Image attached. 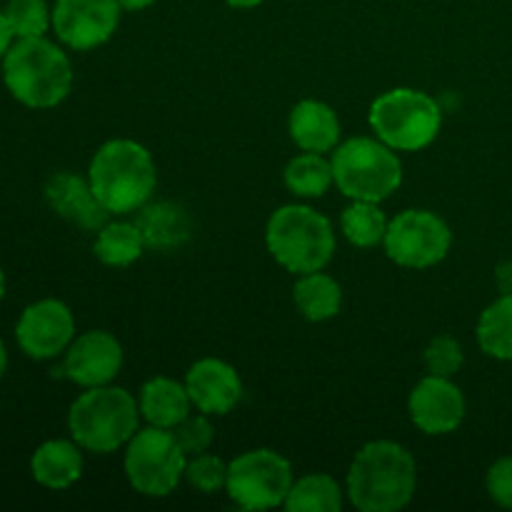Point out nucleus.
Instances as JSON below:
<instances>
[{
  "label": "nucleus",
  "instance_id": "nucleus-1",
  "mask_svg": "<svg viewBox=\"0 0 512 512\" xmlns=\"http://www.w3.org/2000/svg\"><path fill=\"white\" fill-rule=\"evenodd\" d=\"M415 488V458L393 440H373L360 448L348 470V498L360 512L403 510Z\"/></svg>",
  "mask_w": 512,
  "mask_h": 512
},
{
  "label": "nucleus",
  "instance_id": "nucleus-2",
  "mask_svg": "<svg viewBox=\"0 0 512 512\" xmlns=\"http://www.w3.org/2000/svg\"><path fill=\"white\" fill-rule=\"evenodd\" d=\"M3 83L18 103L48 110L63 103L73 88V65L63 48L40 38H18L3 58Z\"/></svg>",
  "mask_w": 512,
  "mask_h": 512
},
{
  "label": "nucleus",
  "instance_id": "nucleus-3",
  "mask_svg": "<svg viewBox=\"0 0 512 512\" xmlns=\"http://www.w3.org/2000/svg\"><path fill=\"white\" fill-rule=\"evenodd\" d=\"M90 188L110 215L135 213L155 193L158 170L148 148L135 140H108L88 168Z\"/></svg>",
  "mask_w": 512,
  "mask_h": 512
},
{
  "label": "nucleus",
  "instance_id": "nucleus-4",
  "mask_svg": "<svg viewBox=\"0 0 512 512\" xmlns=\"http://www.w3.org/2000/svg\"><path fill=\"white\" fill-rule=\"evenodd\" d=\"M140 403L123 388H88L68 413V430L75 443L90 453L108 455L130 443L138 433Z\"/></svg>",
  "mask_w": 512,
  "mask_h": 512
},
{
  "label": "nucleus",
  "instance_id": "nucleus-5",
  "mask_svg": "<svg viewBox=\"0 0 512 512\" xmlns=\"http://www.w3.org/2000/svg\"><path fill=\"white\" fill-rule=\"evenodd\" d=\"M270 255L295 275L323 270L333 260L335 233L330 220L310 205H283L265 228Z\"/></svg>",
  "mask_w": 512,
  "mask_h": 512
},
{
  "label": "nucleus",
  "instance_id": "nucleus-6",
  "mask_svg": "<svg viewBox=\"0 0 512 512\" xmlns=\"http://www.w3.org/2000/svg\"><path fill=\"white\" fill-rule=\"evenodd\" d=\"M340 193L350 200L390 198L403 183V163L390 145L373 138H350L338 145L330 158Z\"/></svg>",
  "mask_w": 512,
  "mask_h": 512
},
{
  "label": "nucleus",
  "instance_id": "nucleus-7",
  "mask_svg": "<svg viewBox=\"0 0 512 512\" xmlns=\"http://www.w3.org/2000/svg\"><path fill=\"white\" fill-rule=\"evenodd\" d=\"M368 120L385 145L403 153H418L438 138L443 113L423 90L395 88L370 105Z\"/></svg>",
  "mask_w": 512,
  "mask_h": 512
},
{
  "label": "nucleus",
  "instance_id": "nucleus-8",
  "mask_svg": "<svg viewBox=\"0 0 512 512\" xmlns=\"http://www.w3.org/2000/svg\"><path fill=\"white\" fill-rule=\"evenodd\" d=\"M188 455L175 440L173 430L150 428L138 430L125 450V475L138 493L148 498H165L185 478Z\"/></svg>",
  "mask_w": 512,
  "mask_h": 512
},
{
  "label": "nucleus",
  "instance_id": "nucleus-9",
  "mask_svg": "<svg viewBox=\"0 0 512 512\" xmlns=\"http://www.w3.org/2000/svg\"><path fill=\"white\" fill-rule=\"evenodd\" d=\"M293 468L280 453L268 448L248 450L228 465L230 500L243 510H270L285 503L293 488Z\"/></svg>",
  "mask_w": 512,
  "mask_h": 512
},
{
  "label": "nucleus",
  "instance_id": "nucleus-10",
  "mask_svg": "<svg viewBox=\"0 0 512 512\" xmlns=\"http://www.w3.org/2000/svg\"><path fill=\"white\" fill-rule=\"evenodd\" d=\"M385 253L403 268H433L448 255L453 233L440 215L430 210H403L388 223Z\"/></svg>",
  "mask_w": 512,
  "mask_h": 512
},
{
  "label": "nucleus",
  "instance_id": "nucleus-11",
  "mask_svg": "<svg viewBox=\"0 0 512 512\" xmlns=\"http://www.w3.org/2000/svg\"><path fill=\"white\" fill-rule=\"evenodd\" d=\"M18 348L33 360H53L75 340V318L63 300L45 298L30 303L15 325Z\"/></svg>",
  "mask_w": 512,
  "mask_h": 512
},
{
  "label": "nucleus",
  "instance_id": "nucleus-12",
  "mask_svg": "<svg viewBox=\"0 0 512 512\" xmlns=\"http://www.w3.org/2000/svg\"><path fill=\"white\" fill-rule=\"evenodd\" d=\"M118 0H55L53 30L73 50H93L108 43L120 23Z\"/></svg>",
  "mask_w": 512,
  "mask_h": 512
},
{
  "label": "nucleus",
  "instance_id": "nucleus-13",
  "mask_svg": "<svg viewBox=\"0 0 512 512\" xmlns=\"http://www.w3.org/2000/svg\"><path fill=\"white\" fill-rule=\"evenodd\" d=\"M123 368V345L105 330H88L65 350V360L55 375L80 388H100L113 383Z\"/></svg>",
  "mask_w": 512,
  "mask_h": 512
},
{
  "label": "nucleus",
  "instance_id": "nucleus-14",
  "mask_svg": "<svg viewBox=\"0 0 512 512\" xmlns=\"http://www.w3.org/2000/svg\"><path fill=\"white\" fill-rule=\"evenodd\" d=\"M410 420L425 435H448L465 420V395L450 378L428 375L413 388L408 400Z\"/></svg>",
  "mask_w": 512,
  "mask_h": 512
},
{
  "label": "nucleus",
  "instance_id": "nucleus-15",
  "mask_svg": "<svg viewBox=\"0 0 512 512\" xmlns=\"http://www.w3.org/2000/svg\"><path fill=\"white\" fill-rule=\"evenodd\" d=\"M185 388L195 408L205 415H228L243 398V383L233 365L203 358L185 375Z\"/></svg>",
  "mask_w": 512,
  "mask_h": 512
},
{
  "label": "nucleus",
  "instance_id": "nucleus-16",
  "mask_svg": "<svg viewBox=\"0 0 512 512\" xmlns=\"http://www.w3.org/2000/svg\"><path fill=\"white\" fill-rule=\"evenodd\" d=\"M45 200H48V205L60 218L70 220V223L83 230H95L98 233L110 218L103 203L95 198L90 180L80 178V175L70 173V170L55 173L45 183Z\"/></svg>",
  "mask_w": 512,
  "mask_h": 512
},
{
  "label": "nucleus",
  "instance_id": "nucleus-17",
  "mask_svg": "<svg viewBox=\"0 0 512 512\" xmlns=\"http://www.w3.org/2000/svg\"><path fill=\"white\" fill-rule=\"evenodd\" d=\"M288 130L293 143L305 153H330L338 148V113L323 100H300L290 113Z\"/></svg>",
  "mask_w": 512,
  "mask_h": 512
},
{
  "label": "nucleus",
  "instance_id": "nucleus-18",
  "mask_svg": "<svg viewBox=\"0 0 512 512\" xmlns=\"http://www.w3.org/2000/svg\"><path fill=\"white\" fill-rule=\"evenodd\" d=\"M30 473L38 485L48 490H68L83 475V453L70 440H48L38 445L30 458Z\"/></svg>",
  "mask_w": 512,
  "mask_h": 512
},
{
  "label": "nucleus",
  "instance_id": "nucleus-19",
  "mask_svg": "<svg viewBox=\"0 0 512 512\" xmlns=\"http://www.w3.org/2000/svg\"><path fill=\"white\" fill-rule=\"evenodd\" d=\"M190 408H193V400H190L185 383L165 378V375L148 380L140 390V415L155 428L173 430L175 425L188 418Z\"/></svg>",
  "mask_w": 512,
  "mask_h": 512
},
{
  "label": "nucleus",
  "instance_id": "nucleus-20",
  "mask_svg": "<svg viewBox=\"0 0 512 512\" xmlns=\"http://www.w3.org/2000/svg\"><path fill=\"white\" fill-rule=\"evenodd\" d=\"M135 225L143 233L145 248L163 250V253L185 245V240L190 238V230H193L190 215L175 203H145Z\"/></svg>",
  "mask_w": 512,
  "mask_h": 512
},
{
  "label": "nucleus",
  "instance_id": "nucleus-21",
  "mask_svg": "<svg viewBox=\"0 0 512 512\" xmlns=\"http://www.w3.org/2000/svg\"><path fill=\"white\" fill-rule=\"evenodd\" d=\"M293 300L305 320L310 323H323V320L335 318L343 305V290L338 280L325 275L323 270L300 275L293 288Z\"/></svg>",
  "mask_w": 512,
  "mask_h": 512
},
{
  "label": "nucleus",
  "instance_id": "nucleus-22",
  "mask_svg": "<svg viewBox=\"0 0 512 512\" xmlns=\"http://www.w3.org/2000/svg\"><path fill=\"white\" fill-rule=\"evenodd\" d=\"M95 258L110 268H128L143 255L145 240L135 223H105L95 238Z\"/></svg>",
  "mask_w": 512,
  "mask_h": 512
},
{
  "label": "nucleus",
  "instance_id": "nucleus-23",
  "mask_svg": "<svg viewBox=\"0 0 512 512\" xmlns=\"http://www.w3.org/2000/svg\"><path fill=\"white\" fill-rule=\"evenodd\" d=\"M283 505L290 512H340L343 488L328 473L303 475L300 480H295Z\"/></svg>",
  "mask_w": 512,
  "mask_h": 512
},
{
  "label": "nucleus",
  "instance_id": "nucleus-24",
  "mask_svg": "<svg viewBox=\"0 0 512 512\" xmlns=\"http://www.w3.org/2000/svg\"><path fill=\"white\" fill-rule=\"evenodd\" d=\"M285 185L298 198H323L335 183L333 163L323 158V153H303L295 155L285 165Z\"/></svg>",
  "mask_w": 512,
  "mask_h": 512
},
{
  "label": "nucleus",
  "instance_id": "nucleus-25",
  "mask_svg": "<svg viewBox=\"0 0 512 512\" xmlns=\"http://www.w3.org/2000/svg\"><path fill=\"white\" fill-rule=\"evenodd\" d=\"M478 345L495 360H512V295H500L478 320Z\"/></svg>",
  "mask_w": 512,
  "mask_h": 512
},
{
  "label": "nucleus",
  "instance_id": "nucleus-26",
  "mask_svg": "<svg viewBox=\"0 0 512 512\" xmlns=\"http://www.w3.org/2000/svg\"><path fill=\"white\" fill-rule=\"evenodd\" d=\"M388 223L390 220L385 218L378 203H370V200H353V205H348L340 215L343 235L355 248H375L378 243H383Z\"/></svg>",
  "mask_w": 512,
  "mask_h": 512
},
{
  "label": "nucleus",
  "instance_id": "nucleus-27",
  "mask_svg": "<svg viewBox=\"0 0 512 512\" xmlns=\"http://www.w3.org/2000/svg\"><path fill=\"white\" fill-rule=\"evenodd\" d=\"M3 10L15 40L40 38L53 28V8H48L45 0H8Z\"/></svg>",
  "mask_w": 512,
  "mask_h": 512
},
{
  "label": "nucleus",
  "instance_id": "nucleus-28",
  "mask_svg": "<svg viewBox=\"0 0 512 512\" xmlns=\"http://www.w3.org/2000/svg\"><path fill=\"white\" fill-rule=\"evenodd\" d=\"M425 368L430 375H440V378H453L465 363L463 348L453 335H438L428 343L423 353Z\"/></svg>",
  "mask_w": 512,
  "mask_h": 512
},
{
  "label": "nucleus",
  "instance_id": "nucleus-29",
  "mask_svg": "<svg viewBox=\"0 0 512 512\" xmlns=\"http://www.w3.org/2000/svg\"><path fill=\"white\" fill-rule=\"evenodd\" d=\"M185 480L200 493H218L228 483V465L215 455H193L185 465Z\"/></svg>",
  "mask_w": 512,
  "mask_h": 512
},
{
  "label": "nucleus",
  "instance_id": "nucleus-30",
  "mask_svg": "<svg viewBox=\"0 0 512 512\" xmlns=\"http://www.w3.org/2000/svg\"><path fill=\"white\" fill-rule=\"evenodd\" d=\"M173 435L175 440H178L180 448H183V453L188 455V458H193V455L205 453V450L210 448V443H213V425H210L205 413L188 415L183 423L175 425Z\"/></svg>",
  "mask_w": 512,
  "mask_h": 512
},
{
  "label": "nucleus",
  "instance_id": "nucleus-31",
  "mask_svg": "<svg viewBox=\"0 0 512 512\" xmlns=\"http://www.w3.org/2000/svg\"><path fill=\"white\" fill-rule=\"evenodd\" d=\"M485 485H488V495L493 498V503L512 510V455L493 463V468L488 470V478H485Z\"/></svg>",
  "mask_w": 512,
  "mask_h": 512
},
{
  "label": "nucleus",
  "instance_id": "nucleus-32",
  "mask_svg": "<svg viewBox=\"0 0 512 512\" xmlns=\"http://www.w3.org/2000/svg\"><path fill=\"white\" fill-rule=\"evenodd\" d=\"M495 285L500 295H512V260H505L495 268Z\"/></svg>",
  "mask_w": 512,
  "mask_h": 512
},
{
  "label": "nucleus",
  "instance_id": "nucleus-33",
  "mask_svg": "<svg viewBox=\"0 0 512 512\" xmlns=\"http://www.w3.org/2000/svg\"><path fill=\"white\" fill-rule=\"evenodd\" d=\"M15 43V35H13V28H10L8 18H5V10L0 8V60L5 58V53L10 50V45Z\"/></svg>",
  "mask_w": 512,
  "mask_h": 512
},
{
  "label": "nucleus",
  "instance_id": "nucleus-34",
  "mask_svg": "<svg viewBox=\"0 0 512 512\" xmlns=\"http://www.w3.org/2000/svg\"><path fill=\"white\" fill-rule=\"evenodd\" d=\"M118 3H120V8L128 10V13H138V10L150 8L155 0H118Z\"/></svg>",
  "mask_w": 512,
  "mask_h": 512
},
{
  "label": "nucleus",
  "instance_id": "nucleus-35",
  "mask_svg": "<svg viewBox=\"0 0 512 512\" xmlns=\"http://www.w3.org/2000/svg\"><path fill=\"white\" fill-rule=\"evenodd\" d=\"M230 8H240V10H248V8H258L263 0H225Z\"/></svg>",
  "mask_w": 512,
  "mask_h": 512
},
{
  "label": "nucleus",
  "instance_id": "nucleus-36",
  "mask_svg": "<svg viewBox=\"0 0 512 512\" xmlns=\"http://www.w3.org/2000/svg\"><path fill=\"white\" fill-rule=\"evenodd\" d=\"M5 370H8V350H5V343L0 340V380H3Z\"/></svg>",
  "mask_w": 512,
  "mask_h": 512
},
{
  "label": "nucleus",
  "instance_id": "nucleus-37",
  "mask_svg": "<svg viewBox=\"0 0 512 512\" xmlns=\"http://www.w3.org/2000/svg\"><path fill=\"white\" fill-rule=\"evenodd\" d=\"M3 298H5V273L3 268H0V303H3Z\"/></svg>",
  "mask_w": 512,
  "mask_h": 512
}]
</instances>
